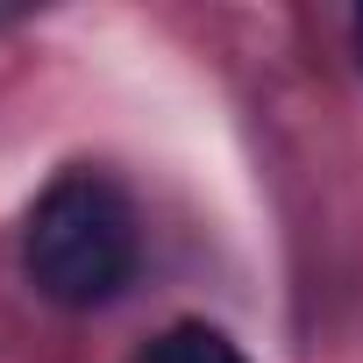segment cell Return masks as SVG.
Listing matches in <instances>:
<instances>
[{
  "label": "cell",
  "instance_id": "obj_3",
  "mask_svg": "<svg viewBox=\"0 0 363 363\" xmlns=\"http://www.w3.org/2000/svg\"><path fill=\"white\" fill-rule=\"evenodd\" d=\"M356 57H363V8H356Z\"/></svg>",
  "mask_w": 363,
  "mask_h": 363
},
{
  "label": "cell",
  "instance_id": "obj_2",
  "mask_svg": "<svg viewBox=\"0 0 363 363\" xmlns=\"http://www.w3.org/2000/svg\"><path fill=\"white\" fill-rule=\"evenodd\" d=\"M135 363H250V356H242L221 328H207V320H178V328L150 335V349H143Z\"/></svg>",
  "mask_w": 363,
  "mask_h": 363
},
{
  "label": "cell",
  "instance_id": "obj_1",
  "mask_svg": "<svg viewBox=\"0 0 363 363\" xmlns=\"http://www.w3.org/2000/svg\"><path fill=\"white\" fill-rule=\"evenodd\" d=\"M29 278L57 306H107L135 278V207L114 178L65 171L57 186L29 207Z\"/></svg>",
  "mask_w": 363,
  "mask_h": 363
}]
</instances>
